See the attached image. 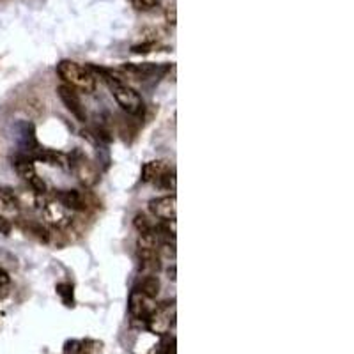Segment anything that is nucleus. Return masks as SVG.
<instances>
[{
  "instance_id": "obj_14",
  "label": "nucleus",
  "mask_w": 354,
  "mask_h": 354,
  "mask_svg": "<svg viewBox=\"0 0 354 354\" xmlns=\"http://www.w3.org/2000/svg\"><path fill=\"white\" fill-rule=\"evenodd\" d=\"M18 206H20V202H18L17 195L12 193V190L0 188V209L8 213H14L18 211Z\"/></svg>"
},
{
  "instance_id": "obj_8",
  "label": "nucleus",
  "mask_w": 354,
  "mask_h": 354,
  "mask_svg": "<svg viewBox=\"0 0 354 354\" xmlns=\"http://www.w3.org/2000/svg\"><path fill=\"white\" fill-rule=\"evenodd\" d=\"M59 96H61L62 103L66 105V108L71 112V114L75 115V117L78 119V121H87V112L86 108H83V105H81V99L80 96H78L77 89H73V87L70 86H61L59 87Z\"/></svg>"
},
{
  "instance_id": "obj_9",
  "label": "nucleus",
  "mask_w": 354,
  "mask_h": 354,
  "mask_svg": "<svg viewBox=\"0 0 354 354\" xmlns=\"http://www.w3.org/2000/svg\"><path fill=\"white\" fill-rule=\"evenodd\" d=\"M170 172H174V168L170 167V163L167 159H153V161H147L142 167V181L144 183L158 184Z\"/></svg>"
},
{
  "instance_id": "obj_13",
  "label": "nucleus",
  "mask_w": 354,
  "mask_h": 354,
  "mask_svg": "<svg viewBox=\"0 0 354 354\" xmlns=\"http://www.w3.org/2000/svg\"><path fill=\"white\" fill-rule=\"evenodd\" d=\"M122 71L133 77L135 80H146L158 71V66L149 64V62H146V64H126L122 68Z\"/></svg>"
},
{
  "instance_id": "obj_3",
  "label": "nucleus",
  "mask_w": 354,
  "mask_h": 354,
  "mask_svg": "<svg viewBox=\"0 0 354 354\" xmlns=\"http://www.w3.org/2000/svg\"><path fill=\"white\" fill-rule=\"evenodd\" d=\"M137 253H139L140 268L144 271H156L159 268V248L156 230L146 234H139L137 241Z\"/></svg>"
},
{
  "instance_id": "obj_6",
  "label": "nucleus",
  "mask_w": 354,
  "mask_h": 354,
  "mask_svg": "<svg viewBox=\"0 0 354 354\" xmlns=\"http://www.w3.org/2000/svg\"><path fill=\"white\" fill-rule=\"evenodd\" d=\"M149 211L159 220H175L177 215V199L175 195H165L149 202Z\"/></svg>"
},
{
  "instance_id": "obj_7",
  "label": "nucleus",
  "mask_w": 354,
  "mask_h": 354,
  "mask_svg": "<svg viewBox=\"0 0 354 354\" xmlns=\"http://www.w3.org/2000/svg\"><path fill=\"white\" fill-rule=\"evenodd\" d=\"M43 215H45L46 222L50 225L57 228H64V227H70L73 218H71V213L70 209H66L59 200L55 202H48L43 209Z\"/></svg>"
},
{
  "instance_id": "obj_1",
  "label": "nucleus",
  "mask_w": 354,
  "mask_h": 354,
  "mask_svg": "<svg viewBox=\"0 0 354 354\" xmlns=\"http://www.w3.org/2000/svg\"><path fill=\"white\" fill-rule=\"evenodd\" d=\"M57 75L64 80L66 86L73 87V89L81 90V92L90 94L98 87V78L92 73V70L86 66L78 64V62L64 59L57 64Z\"/></svg>"
},
{
  "instance_id": "obj_16",
  "label": "nucleus",
  "mask_w": 354,
  "mask_h": 354,
  "mask_svg": "<svg viewBox=\"0 0 354 354\" xmlns=\"http://www.w3.org/2000/svg\"><path fill=\"white\" fill-rule=\"evenodd\" d=\"M133 225L135 228L139 230V234H146V233H153L155 230V225L149 222V218H147L144 213H139V215L135 216V220H133Z\"/></svg>"
},
{
  "instance_id": "obj_18",
  "label": "nucleus",
  "mask_w": 354,
  "mask_h": 354,
  "mask_svg": "<svg viewBox=\"0 0 354 354\" xmlns=\"http://www.w3.org/2000/svg\"><path fill=\"white\" fill-rule=\"evenodd\" d=\"M11 230H12L11 222H9L4 215H0V234L9 236V234H11Z\"/></svg>"
},
{
  "instance_id": "obj_10",
  "label": "nucleus",
  "mask_w": 354,
  "mask_h": 354,
  "mask_svg": "<svg viewBox=\"0 0 354 354\" xmlns=\"http://www.w3.org/2000/svg\"><path fill=\"white\" fill-rule=\"evenodd\" d=\"M172 324H174V314L170 315V308L168 306H156V310L153 312L149 321H147V328L155 335L168 333Z\"/></svg>"
},
{
  "instance_id": "obj_11",
  "label": "nucleus",
  "mask_w": 354,
  "mask_h": 354,
  "mask_svg": "<svg viewBox=\"0 0 354 354\" xmlns=\"http://www.w3.org/2000/svg\"><path fill=\"white\" fill-rule=\"evenodd\" d=\"M71 165H73L75 172H77L78 179L86 184V186H92V184L98 183V170H96V167H94L90 161H87L86 158H81L80 156L78 159H71Z\"/></svg>"
},
{
  "instance_id": "obj_15",
  "label": "nucleus",
  "mask_w": 354,
  "mask_h": 354,
  "mask_svg": "<svg viewBox=\"0 0 354 354\" xmlns=\"http://www.w3.org/2000/svg\"><path fill=\"white\" fill-rule=\"evenodd\" d=\"M159 280L158 277H155V275H149V277H146L142 280V284H140V293L146 294L147 297H151V299H155L156 296L159 294Z\"/></svg>"
},
{
  "instance_id": "obj_5",
  "label": "nucleus",
  "mask_w": 354,
  "mask_h": 354,
  "mask_svg": "<svg viewBox=\"0 0 354 354\" xmlns=\"http://www.w3.org/2000/svg\"><path fill=\"white\" fill-rule=\"evenodd\" d=\"M155 310H156L155 299L147 297L146 294L140 293L139 289H135L133 293H131V297H130V314H131V317L137 319V321H146L147 322Z\"/></svg>"
},
{
  "instance_id": "obj_19",
  "label": "nucleus",
  "mask_w": 354,
  "mask_h": 354,
  "mask_svg": "<svg viewBox=\"0 0 354 354\" xmlns=\"http://www.w3.org/2000/svg\"><path fill=\"white\" fill-rule=\"evenodd\" d=\"M151 48H155V43H144V45L133 46V53H147L151 52Z\"/></svg>"
},
{
  "instance_id": "obj_20",
  "label": "nucleus",
  "mask_w": 354,
  "mask_h": 354,
  "mask_svg": "<svg viewBox=\"0 0 354 354\" xmlns=\"http://www.w3.org/2000/svg\"><path fill=\"white\" fill-rule=\"evenodd\" d=\"M9 282H11V277H9V273L6 271L4 268H0V287H4V285H8Z\"/></svg>"
},
{
  "instance_id": "obj_17",
  "label": "nucleus",
  "mask_w": 354,
  "mask_h": 354,
  "mask_svg": "<svg viewBox=\"0 0 354 354\" xmlns=\"http://www.w3.org/2000/svg\"><path fill=\"white\" fill-rule=\"evenodd\" d=\"M130 2L139 11H149V9H155L156 6L161 4V0H130Z\"/></svg>"
},
{
  "instance_id": "obj_4",
  "label": "nucleus",
  "mask_w": 354,
  "mask_h": 354,
  "mask_svg": "<svg viewBox=\"0 0 354 354\" xmlns=\"http://www.w3.org/2000/svg\"><path fill=\"white\" fill-rule=\"evenodd\" d=\"M12 165H14L17 172L20 174V177H23V179L29 183V186L32 188L34 193H37V195H45L48 188H46V183L43 181V177H39V174H37L32 159L25 158V156H18Z\"/></svg>"
},
{
  "instance_id": "obj_12",
  "label": "nucleus",
  "mask_w": 354,
  "mask_h": 354,
  "mask_svg": "<svg viewBox=\"0 0 354 354\" xmlns=\"http://www.w3.org/2000/svg\"><path fill=\"white\" fill-rule=\"evenodd\" d=\"M57 200L66 209H70V211H81V209H86V200H83L81 193L77 192V190H64V192L59 193Z\"/></svg>"
},
{
  "instance_id": "obj_2",
  "label": "nucleus",
  "mask_w": 354,
  "mask_h": 354,
  "mask_svg": "<svg viewBox=\"0 0 354 354\" xmlns=\"http://www.w3.org/2000/svg\"><path fill=\"white\" fill-rule=\"evenodd\" d=\"M108 86H110L112 96H114V99L122 110L128 112L130 115L144 114V106L146 105H144V99L139 94V90L126 86V83H122L121 80L110 81Z\"/></svg>"
}]
</instances>
